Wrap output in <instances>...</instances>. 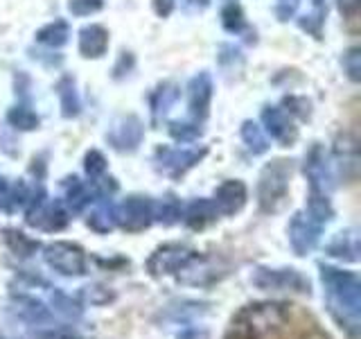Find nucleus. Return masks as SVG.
Returning a JSON list of instances; mask_svg holds the SVG:
<instances>
[{
    "label": "nucleus",
    "instance_id": "nucleus-1",
    "mask_svg": "<svg viewBox=\"0 0 361 339\" xmlns=\"http://www.w3.org/2000/svg\"><path fill=\"white\" fill-rule=\"evenodd\" d=\"M321 276L327 292H330V305L341 328H350L357 333L359 323V278L353 271H341L334 267H321Z\"/></svg>",
    "mask_w": 361,
    "mask_h": 339
},
{
    "label": "nucleus",
    "instance_id": "nucleus-2",
    "mask_svg": "<svg viewBox=\"0 0 361 339\" xmlns=\"http://www.w3.org/2000/svg\"><path fill=\"white\" fill-rule=\"evenodd\" d=\"M289 314L280 303H257L248 305L231 323L228 337L233 339H267L285 328Z\"/></svg>",
    "mask_w": 361,
    "mask_h": 339
},
{
    "label": "nucleus",
    "instance_id": "nucleus-3",
    "mask_svg": "<svg viewBox=\"0 0 361 339\" xmlns=\"http://www.w3.org/2000/svg\"><path fill=\"white\" fill-rule=\"evenodd\" d=\"M291 170V161L287 158H276V161L264 165L257 181V201L264 213H276L282 208L289 192Z\"/></svg>",
    "mask_w": 361,
    "mask_h": 339
},
{
    "label": "nucleus",
    "instance_id": "nucleus-4",
    "mask_svg": "<svg viewBox=\"0 0 361 339\" xmlns=\"http://www.w3.org/2000/svg\"><path fill=\"white\" fill-rule=\"evenodd\" d=\"M45 263L63 276H84L86 274V256L82 246L73 242H54L45 246Z\"/></svg>",
    "mask_w": 361,
    "mask_h": 339
},
{
    "label": "nucleus",
    "instance_id": "nucleus-5",
    "mask_svg": "<svg viewBox=\"0 0 361 339\" xmlns=\"http://www.w3.org/2000/svg\"><path fill=\"white\" fill-rule=\"evenodd\" d=\"M154 206L156 203L149 197H129L116 210V222L124 231L131 233L145 231L154 222Z\"/></svg>",
    "mask_w": 361,
    "mask_h": 339
},
{
    "label": "nucleus",
    "instance_id": "nucleus-6",
    "mask_svg": "<svg viewBox=\"0 0 361 339\" xmlns=\"http://www.w3.org/2000/svg\"><path fill=\"white\" fill-rule=\"evenodd\" d=\"M195 256H197V251H192V249L185 244H165L154 251L149 263H147V269L152 271V276L176 274V271L183 269Z\"/></svg>",
    "mask_w": 361,
    "mask_h": 339
},
{
    "label": "nucleus",
    "instance_id": "nucleus-7",
    "mask_svg": "<svg viewBox=\"0 0 361 339\" xmlns=\"http://www.w3.org/2000/svg\"><path fill=\"white\" fill-rule=\"evenodd\" d=\"M253 285L259 290H296L310 292V280L296 269H257L253 274Z\"/></svg>",
    "mask_w": 361,
    "mask_h": 339
},
{
    "label": "nucleus",
    "instance_id": "nucleus-8",
    "mask_svg": "<svg viewBox=\"0 0 361 339\" xmlns=\"http://www.w3.org/2000/svg\"><path fill=\"white\" fill-rule=\"evenodd\" d=\"M142 122L135 116H122L111 124V129L106 133V138L111 143L113 150L118 152H133L138 150V145L142 143Z\"/></svg>",
    "mask_w": 361,
    "mask_h": 339
},
{
    "label": "nucleus",
    "instance_id": "nucleus-9",
    "mask_svg": "<svg viewBox=\"0 0 361 339\" xmlns=\"http://www.w3.org/2000/svg\"><path fill=\"white\" fill-rule=\"evenodd\" d=\"M305 174L310 179V186L314 192H323V195H330L332 190V170L330 161H327V154L321 145H314L312 150L305 156Z\"/></svg>",
    "mask_w": 361,
    "mask_h": 339
},
{
    "label": "nucleus",
    "instance_id": "nucleus-10",
    "mask_svg": "<svg viewBox=\"0 0 361 339\" xmlns=\"http://www.w3.org/2000/svg\"><path fill=\"white\" fill-rule=\"evenodd\" d=\"M319 235H321V226L314 220H310L307 215H302V213L293 215V220L289 224V242L298 256L312 251L316 242H319Z\"/></svg>",
    "mask_w": 361,
    "mask_h": 339
},
{
    "label": "nucleus",
    "instance_id": "nucleus-11",
    "mask_svg": "<svg viewBox=\"0 0 361 339\" xmlns=\"http://www.w3.org/2000/svg\"><path fill=\"white\" fill-rule=\"evenodd\" d=\"M156 156H158V167L163 172L180 177L206 156V150H169V147H163V150H158Z\"/></svg>",
    "mask_w": 361,
    "mask_h": 339
},
{
    "label": "nucleus",
    "instance_id": "nucleus-12",
    "mask_svg": "<svg viewBox=\"0 0 361 339\" xmlns=\"http://www.w3.org/2000/svg\"><path fill=\"white\" fill-rule=\"evenodd\" d=\"M262 122H264V129L267 133H271V138H276L278 143H282L285 147H289L293 141H296V127L291 124L289 116L285 109H278V107H267L262 111Z\"/></svg>",
    "mask_w": 361,
    "mask_h": 339
},
{
    "label": "nucleus",
    "instance_id": "nucleus-13",
    "mask_svg": "<svg viewBox=\"0 0 361 339\" xmlns=\"http://www.w3.org/2000/svg\"><path fill=\"white\" fill-rule=\"evenodd\" d=\"M246 203V186L240 179H231L224 181V184L214 192V206L217 213L221 215H235L244 208Z\"/></svg>",
    "mask_w": 361,
    "mask_h": 339
},
{
    "label": "nucleus",
    "instance_id": "nucleus-14",
    "mask_svg": "<svg viewBox=\"0 0 361 339\" xmlns=\"http://www.w3.org/2000/svg\"><path fill=\"white\" fill-rule=\"evenodd\" d=\"M190 95V111L197 120H203L208 116V107L212 100V77L208 73H199L192 77V82L188 86Z\"/></svg>",
    "mask_w": 361,
    "mask_h": 339
},
{
    "label": "nucleus",
    "instance_id": "nucleus-15",
    "mask_svg": "<svg viewBox=\"0 0 361 339\" xmlns=\"http://www.w3.org/2000/svg\"><path fill=\"white\" fill-rule=\"evenodd\" d=\"M109 48V32L102 25H86L79 32V52L88 59H99Z\"/></svg>",
    "mask_w": 361,
    "mask_h": 339
},
{
    "label": "nucleus",
    "instance_id": "nucleus-16",
    "mask_svg": "<svg viewBox=\"0 0 361 339\" xmlns=\"http://www.w3.org/2000/svg\"><path fill=\"white\" fill-rule=\"evenodd\" d=\"M217 215L219 213L212 199H195L185 210V224L190 229H203V226L212 224Z\"/></svg>",
    "mask_w": 361,
    "mask_h": 339
},
{
    "label": "nucleus",
    "instance_id": "nucleus-17",
    "mask_svg": "<svg viewBox=\"0 0 361 339\" xmlns=\"http://www.w3.org/2000/svg\"><path fill=\"white\" fill-rule=\"evenodd\" d=\"M68 37H71V28H68L66 20H54L43 25L37 32V41L43 45H50V48H61V45L68 43Z\"/></svg>",
    "mask_w": 361,
    "mask_h": 339
},
{
    "label": "nucleus",
    "instance_id": "nucleus-18",
    "mask_svg": "<svg viewBox=\"0 0 361 339\" xmlns=\"http://www.w3.org/2000/svg\"><path fill=\"white\" fill-rule=\"evenodd\" d=\"M30 199L25 184H16L11 186L7 179H0V208L5 210H16Z\"/></svg>",
    "mask_w": 361,
    "mask_h": 339
},
{
    "label": "nucleus",
    "instance_id": "nucleus-19",
    "mask_svg": "<svg viewBox=\"0 0 361 339\" xmlns=\"http://www.w3.org/2000/svg\"><path fill=\"white\" fill-rule=\"evenodd\" d=\"M327 251L334 258H343V260H355L359 258V242H357V235L350 231V233H338L334 240L327 246Z\"/></svg>",
    "mask_w": 361,
    "mask_h": 339
},
{
    "label": "nucleus",
    "instance_id": "nucleus-20",
    "mask_svg": "<svg viewBox=\"0 0 361 339\" xmlns=\"http://www.w3.org/2000/svg\"><path fill=\"white\" fill-rule=\"evenodd\" d=\"M332 203L330 199H327V195H323V192H310V199H307V218L314 220L319 226H323L325 222L332 220Z\"/></svg>",
    "mask_w": 361,
    "mask_h": 339
},
{
    "label": "nucleus",
    "instance_id": "nucleus-21",
    "mask_svg": "<svg viewBox=\"0 0 361 339\" xmlns=\"http://www.w3.org/2000/svg\"><path fill=\"white\" fill-rule=\"evenodd\" d=\"M336 158L341 167H350V170H357V163H359V150H357V141L353 138L350 133H343L336 138Z\"/></svg>",
    "mask_w": 361,
    "mask_h": 339
},
{
    "label": "nucleus",
    "instance_id": "nucleus-22",
    "mask_svg": "<svg viewBox=\"0 0 361 339\" xmlns=\"http://www.w3.org/2000/svg\"><path fill=\"white\" fill-rule=\"evenodd\" d=\"M63 188H66V201H68V206H71L73 210H82L84 206H88V203H90V192L77 177L66 179Z\"/></svg>",
    "mask_w": 361,
    "mask_h": 339
},
{
    "label": "nucleus",
    "instance_id": "nucleus-23",
    "mask_svg": "<svg viewBox=\"0 0 361 339\" xmlns=\"http://www.w3.org/2000/svg\"><path fill=\"white\" fill-rule=\"evenodd\" d=\"M242 138L253 154H264L269 150V138H267L264 129L257 127V124L251 120L242 124Z\"/></svg>",
    "mask_w": 361,
    "mask_h": 339
},
{
    "label": "nucleus",
    "instance_id": "nucleus-24",
    "mask_svg": "<svg viewBox=\"0 0 361 339\" xmlns=\"http://www.w3.org/2000/svg\"><path fill=\"white\" fill-rule=\"evenodd\" d=\"M180 95V90L178 86L174 84H163V86H158L154 90V95H152V109L156 116H161V113H167L169 109H172L176 105V100Z\"/></svg>",
    "mask_w": 361,
    "mask_h": 339
},
{
    "label": "nucleus",
    "instance_id": "nucleus-25",
    "mask_svg": "<svg viewBox=\"0 0 361 339\" xmlns=\"http://www.w3.org/2000/svg\"><path fill=\"white\" fill-rule=\"evenodd\" d=\"M5 242L9 244L11 251H14L16 256H23V258L32 256L39 249V242L37 240H32V237H27L25 233L14 231V229H7L5 231Z\"/></svg>",
    "mask_w": 361,
    "mask_h": 339
},
{
    "label": "nucleus",
    "instance_id": "nucleus-26",
    "mask_svg": "<svg viewBox=\"0 0 361 339\" xmlns=\"http://www.w3.org/2000/svg\"><path fill=\"white\" fill-rule=\"evenodd\" d=\"M56 88H59V100H61L63 116L66 118L77 116V113H79V97H77V90H75V82L71 77H63Z\"/></svg>",
    "mask_w": 361,
    "mask_h": 339
},
{
    "label": "nucleus",
    "instance_id": "nucleus-27",
    "mask_svg": "<svg viewBox=\"0 0 361 339\" xmlns=\"http://www.w3.org/2000/svg\"><path fill=\"white\" fill-rule=\"evenodd\" d=\"M7 120L14 124L16 129H20V131H32V129L39 127V116L32 109H27V107H14V109L9 111Z\"/></svg>",
    "mask_w": 361,
    "mask_h": 339
},
{
    "label": "nucleus",
    "instance_id": "nucleus-28",
    "mask_svg": "<svg viewBox=\"0 0 361 339\" xmlns=\"http://www.w3.org/2000/svg\"><path fill=\"white\" fill-rule=\"evenodd\" d=\"M88 226L97 233H109L116 226V210L111 206H99L88 218Z\"/></svg>",
    "mask_w": 361,
    "mask_h": 339
},
{
    "label": "nucleus",
    "instance_id": "nucleus-29",
    "mask_svg": "<svg viewBox=\"0 0 361 339\" xmlns=\"http://www.w3.org/2000/svg\"><path fill=\"white\" fill-rule=\"evenodd\" d=\"M178 218H180V203L172 195L165 197L158 206H154V220H158V222L174 224V222H178Z\"/></svg>",
    "mask_w": 361,
    "mask_h": 339
},
{
    "label": "nucleus",
    "instance_id": "nucleus-30",
    "mask_svg": "<svg viewBox=\"0 0 361 339\" xmlns=\"http://www.w3.org/2000/svg\"><path fill=\"white\" fill-rule=\"evenodd\" d=\"M84 167H86V174L90 179H99L102 174L106 172V158L102 152L97 150H90L84 158Z\"/></svg>",
    "mask_w": 361,
    "mask_h": 339
},
{
    "label": "nucleus",
    "instance_id": "nucleus-31",
    "mask_svg": "<svg viewBox=\"0 0 361 339\" xmlns=\"http://www.w3.org/2000/svg\"><path fill=\"white\" fill-rule=\"evenodd\" d=\"M52 305L56 310H59L61 314H66V316H71V319H77L79 314H82V308H79V303H75L68 294H63V292H54L52 294Z\"/></svg>",
    "mask_w": 361,
    "mask_h": 339
},
{
    "label": "nucleus",
    "instance_id": "nucleus-32",
    "mask_svg": "<svg viewBox=\"0 0 361 339\" xmlns=\"http://www.w3.org/2000/svg\"><path fill=\"white\" fill-rule=\"evenodd\" d=\"M343 71L353 82H359L361 79V50L359 48H350L343 54Z\"/></svg>",
    "mask_w": 361,
    "mask_h": 339
},
{
    "label": "nucleus",
    "instance_id": "nucleus-33",
    "mask_svg": "<svg viewBox=\"0 0 361 339\" xmlns=\"http://www.w3.org/2000/svg\"><path fill=\"white\" fill-rule=\"evenodd\" d=\"M104 7V0H71L68 9L73 16H90Z\"/></svg>",
    "mask_w": 361,
    "mask_h": 339
},
{
    "label": "nucleus",
    "instance_id": "nucleus-34",
    "mask_svg": "<svg viewBox=\"0 0 361 339\" xmlns=\"http://www.w3.org/2000/svg\"><path fill=\"white\" fill-rule=\"evenodd\" d=\"M221 23L224 28L228 32H240L244 28V16H242V9L237 5H228L221 11Z\"/></svg>",
    "mask_w": 361,
    "mask_h": 339
},
{
    "label": "nucleus",
    "instance_id": "nucleus-35",
    "mask_svg": "<svg viewBox=\"0 0 361 339\" xmlns=\"http://www.w3.org/2000/svg\"><path fill=\"white\" fill-rule=\"evenodd\" d=\"M169 133H172L176 141L190 143L201 133V129L197 127V124H188V122H169Z\"/></svg>",
    "mask_w": 361,
    "mask_h": 339
},
{
    "label": "nucleus",
    "instance_id": "nucleus-36",
    "mask_svg": "<svg viewBox=\"0 0 361 339\" xmlns=\"http://www.w3.org/2000/svg\"><path fill=\"white\" fill-rule=\"evenodd\" d=\"M285 107H289L287 111L293 113V116H298V118H310V102L305 100V97H296V95H291V97H285Z\"/></svg>",
    "mask_w": 361,
    "mask_h": 339
},
{
    "label": "nucleus",
    "instance_id": "nucleus-37",
    "mask_svg": "<svg viewBox=\"0 0 361 339\" xmlns=\"http://www.w3.org/2000/svg\"><path fill=\"white\" fill-rule=\"evenodd\" d=\"M154 9L158 16H169L174 9V0H154Z\"/></svg>",
    "mask_w": 361,
    "mask_h": 339
},
{
    "label": "nucleus",
    "instance_id": "nucleus-38",
    "mask_svg": "<svg viewBox=\"0 0 361 339\" xmlns=\"http://www.w3.org/2000/svg\"><path fill=\"white\" fill-rule=\"evenodd\" d=\"M338 3V9L343 11V14H348V16H353L355 11L359 9V5H361V0H336Z\"/></svg>",
    "mask_w": 361,
    "mask_h": 339
},
{
    "label": "nucleus",
    "instance_id": "nucleus-39",
    "mask_svg": "<svg viewBox=\"0 0 361 339\" xmlns=\"http://www.w3.org/2000/svg\"><path fill=\"white\" fill-rule=\"evenodd\" d=\"M178 339H208V333H203V331H188L183 333Z\"/></svg>",
    "mask_w": 361,
    "mask_h": 339
},
{
    "label": "nucleus",
    "instance_id": "nucleus-40",
    "mask_svg": "<svg viewBox=\"0 0 361 339\" xmlns=\"http://www.w3.org/2000/svg\"><path fill=\"white\" fill-rule=\"evenodd\" d=\"M183 5L190 7V9H206L208 0H183Z\"/></svg>",
    "mask_w": 361,
    "mask_h": 339
},
{
    "label": "nucleus",
    "instance_id": "nucleus-41",
    "mask_svg": "<svg viewBox=\"0 0 361 339\" xmlns=\"http://www.w3.org/2000/svg\"><path fill=\"white\" fill-rule=\"evenodd\" d=\"M0 339H5V337H0Z\"/></svg>",
    "mask_w": 361,
    "mask_h": 339
}]
</instances>
